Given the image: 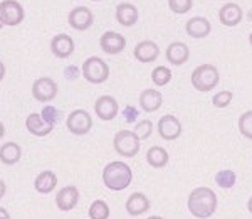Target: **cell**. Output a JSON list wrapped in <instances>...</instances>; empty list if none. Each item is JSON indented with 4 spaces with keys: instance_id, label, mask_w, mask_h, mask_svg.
Segmentation results:
<instances>
[{
    "instance_id": "33",
    "label": "cell",
    "mask_w": 252,
    "mask_h": 219,
    "mask_svg": "<svg viewBox=\"0 0 252 219\" xmlns=\"http://www.w3.org/2000/svg\"><path fill=\"white\" fill-rule=\"evenodd\" d=\"M42 118L47 121V123H52L56 125L58 121V110L54 107H44L42 108Z\"/></svg>"
},
{
    "instance_id": "14",
    "label": "cell",
    "mask_w": 252,
    "mask_h": 219,
    "mask_svg": "<svg viewBox=\"0 0 252 219\" xmlns=\"http://www.w3.org/2000/svg\"><path fill=\"white\" fill-rule=\"evenodd\" d=\"M210 31H212V24H210L209 19L202 17V15L189 19L185 24V32L193 39H205L210 34Z\"/></svg>"
},
{
    "instance_id": "40",
    "label": "cell",
    "mask_w": 252,
    "mask_h": 219,
    "mask_svg": "<svg viewBox=\"0 0 252 219\" xmlns=\"http://www.w3.org/2000/svg\"><path fill=\"white\" fill-rule=\"evenodd\" d=\"M247 209H249V213L252 214V197H251L249 201H247Z\"/></svg>"
},
{
    "instance_id": "42",
    "label": "cell",
    "mask_w": 252,
    "mask_h": 219,
    "mask_svg": "<svg viewBox=\"0 0 252 219\" xmlns=\"http://www.w3.org/2000/svg\"><path fill=\"white\" fill-rule=\"evenodd\" d=\"M249 42H251V46H252V32H251V36H249Z\"/></svg>"
},
{
    "instance_id": "44",
    "label": "cell",
    "mask_w": 252,
    "mask_h": 219,
    "mask_svg": "<svg viewBox=\"0 0 252 219\" xmlns=\"http://www.w3.org/2000/svg\"><path fill=\"white\" fill-rule=\"evenodd\" d=\"M93 2H99V0H93Z\"/></svg>"
},
{
    "instance_id": "25",
    "label": "cell",
    "mask_w": 252,
    "mask_h": 219,
    "mask_svg": "<svg viewBox=\"0 0 252 219\" xmlns=\"http://www.w3.org/2000/svg\"><path fill=\"white\" fill-rule=\"evenodd\" d=\"M168 160H170V155L163 147L155 145V147L148 148V152H146V162H148L153 169L165 167V165L168 164Z\"/></svg>"
},
{
    "instance_id": "15",
    "label": "cell",
    "mask_w": 252,
    "mask_h": 219,
    "mask_svg": "<svg viewBox=\"0 0 252 219\" xmlns=\"http://www.w3.org/2000/svg\"><path fill=\"white\" fill-rule=\"evenodd\" d=\"M51 52L59 59H66L74 52V40L67 34H58L51 40Z\"/></svg>"
},
{
    "instance_id": "34",
    "label": "cell",
    "mask_w": 252,
    "mask_h": 219,
    "mask_svg": "<svg viewBox=\"0 0 252 219\" xmlns=\"http://www.w3.org/2000/svg\"><path fill=\"white\" fill-rule=\"evenodd\" d=\"M123 115H125L126 121H135L138 118V110L133 107H126L123 110Z\"/></svg>"
},
{
    "instance_id": "18",
    "label": "cell",
    "mask_w": 252,
    "mask_h": 219,
    "mask_svg": "<svg viewBox=\"0 0 252 219\" xmlns=\"http://www.w3.org/2000/svg\"><path fill=\"white\" fill-rule=\"evenodd\" d=\"M79 201V190L74 185H66L58 192L56 196V204L61 211H72L78 206Z\"/></svg>"
},
{
    "instance_id": "21",
    "label": "cell",
    "mask_w": 252,
    "mask_h": 219,
    "mask_svg": "<svg viewBox=\"0 0 252 219\" xmlns=\"http://www.w3.org/2000/svg\"><path fill=\"white\" fill-rule=\"evenodd\" d=\"M138 17H140V14H138V9L133 3L123 2L116 7V20H118V24H121L123 27L135 26L138 22Z\"/></svg>"
},
{
    "instance_id": "38",
    "label": "cell",
    "mask_w": 252,
    "mask_h": 219,
    "mask_svg": "<svg viewBox=\"0 0 252 219\" xmlns=\"http://www.w3.org/2000/svg\"><path fill=\"white\" fill-rule=\"evenodd\" d=\"M5 78V66H3V63L0 61V81Z\"/></svg>"
},
{
    "instance_id": "41",
    "label": "cell",
    "mask_w": 252,
    "mask_h": 219,
    "mask_svg": "<svg viewBox=\"0 0 252 219\" xmlns=\"http://www.w3.org/2000/svg\"><path fill=\"white\" fill-rule=\"evenodd\" d=\"M148 219H163V218H160V216H152V218H148Z\"/></svg>"
},
{
    "instance_id": "31",
    "label": "cell",
    "mask_w": 252,
    "mask_h": 219,
    "mask_svg": "<svg viewBox=\"0 0 252 219\" xmlns=\"http://www.w3.org/2000/svg\"><path fill=\"white\" fill-rule=\"evenodd\" d=\"M133 132L136 133V137L140 140H146V139H150V135L153 133V123L150 120H143V121H140V123H136Z\"/></svg>"
},
{
    "instance_id": "39",
    "label": "cell",
    "mask_w": 252,
    "mask_h": 219,
    "mask_svg": "<svg viewBox=\"0 0 252 219\" xmlns=\"http://www.w3.org/2000/svg\"><path fill=\"white\" fill-rule=\"evenodd\" d=\"M3 133H5V127L2 125V121H0V139L3 137Z\"/></svg>"
},
{
    "instance_id": "29",
    "label": "cell",
    "mask_w": 252,
    "mask_h": 219,
    "mask_svg": "<svg viewBox=\"0 0 252 219\" xmlns=\"http://www.w3.org/2000/svg\"><path fill=\"white\" fill-rule=\"evenodd\" d=\"M239 132H241L242 137L252 140V110L244 111L242 115L239 116Z\"/></svg>"
},
{
    "instance_id": "45",
    "label": "cell",
    "mask_w": 252,
    "mask_h": 219,
    "mask_svg": "<svg viewBox=\"0 0 252 219\" xmlns=\"http://www.w3.org/2000/svg\"><path fill=\"white\" fill-rule=\"evenodd\" d=\"M212 2H214V0H212Z\"/></svg>"
},
{
    "instance_id": "12",
    "label": "cell",
    "mask_w": 252,
    "mask_h": 219,
    "mask_svg": "<svg viewBox=\"0 0 252 219\" xmlns=\"http://www.w3.org/2000/svg\"><path fill=\"white\" fill-rule=\"evenodd\" d=\"M94 111L97 118L103 121H111L118 116V101L109 95L99 96L94 103Z\"/></svg>"
},
{
    "instance_id": "4",
    "label": "cell",
    "mask_w": 252,
    "mask_h": 219,
    "mask_svg": "<svg viewBox=\"0 0 252 219\" xmlns=\"http://www.w3.org/2000/svg\"><path fill=\"white\" fill-rule=\"evenodd\" d=\"M140 144L141 140L131 130H120L115 135V140H113L115 152L120 153L121 157H126V159H131L140 152Z\"/></svg>"
},
{
    "instance_id": "6",
    "label": "cell",
    "mask_w": 252,
    "mask_h": 219,
    "mask_svg": "<svg viewBox=\"0 0 252 219\" xmlns=\"http://www.w3.org/2000/svg\"><path fill=\"white\" fill-rule=\"evenodd\" d=\"M66 127L72 135H88L93 128V118L86 110H74V111L69 113L66 120Z\"/></svg>"
},
{
    "instance_id": "8",
    "label": "cell",
    "mask_w": 252,
    "mask_h": 219,
    "mask_svg": "<svg viewBox=\"0 0 252 219\" xmlns=\"http://www.w3.org/2000/svg\"><path fill=\"white\" fill-rule=\"evenodd\" d=\"M56 95H58V84H56L54 79L39 78L34 81V84H32V96H34L37 101L47 103V101L54 100Z\"/></svg>"
},
{
    "instance_id": "27",
    "label": "cell",
    "mask_w": 252,
    "mask_h": 219,
    "mask_svg": "<svg viewBox=\"0 0 252 219\" xmlns=\"http://www.w3.org/2000/svg\"><path fill=\"white\" fill-rule=\"evenodd\" d=\"M172 79V70L166 66H158L152 71V81L157 86H166Z\"/></svg>"
},
{
    "instance_id": "20",
    "label": "cell",
    "mask_w": 252,
    "mask_h": 219,
    "mask_svg": "<svg viewBox=\"0 0 252 219\" xmlns=\"http://www.w3.org/2000/svg\"><path fill=\"white\" fill-rule=\"evenodd\" d=\"M148 209H150V199L141 192H133L128 197V201H126V213L133 218L141 216Z\"/></svg>"
},
{
    "instance_id": "24",
    "label": "cell",
    "mask_w": 252,
    "mask_h": 219,
    "mask_svg": "<svg viewBox=\"0 0 252 219\" xmlns=\"http://www.w3.org/2000/svg\"><path fill=\"white\" fill-rule=\"evenodd\" d=\"M34 185H35V190H37V192L49 194L51 190L56 189V185H58V177H56V174L52 172V170H44V172H40L37 176Z\"/></svg>"
},
{
    "instance_id": "30",
    "label": "cell",
    "mask_w": 252,
    "mask_h": 219,
    "mask_svg": "<svg viewBox=\"0 0 252 219\" xmlns=\"http://www.w3.org/2000/svg\"><path fill=\"white\" fill-rule=\"evenodd\" d=\"M193 7V0H168V9L177 15H184Z\"/></svg>"
},
{
    "instance_id": "19",
    "label": "cell",
    "mask_w": 252,
    "mask_h": 219,
    "mask_svg": "<svg viewBox=\"0 0 252 219\" xmlns=\"http://www.w3.org/2000/svg\"><path fill=\"white\" fill-rule=\"evenodd\" d=\"M26 128L29 130L32 135L35 137H46L54 130V125L47 123L46 120L42 118V115H37V113H31L26 120Z\"/></svg>"
},
{
    "instance_id": "26",
    "label": "cell",
    "mask_w": 252,
    "mask_h": 219,
    "mask_svg": "<svg viewBox=\"0 0 252 219\" xmlns=\"http://www.w3.org/2000/svg\"><path fill=\"white\" fill-rule=\"evenodd\" d=\"M215 182H217V185L222 189H232L235 185V182H237V176H235L234 170L225 169V170L217 172V176H215Z\"/></svg>"
},
{
    "instance_id": "22",
    "label": "cell",
    "mask_w": 252,
    "mask_h": 219,
    "mask_svg": "<svg viewBox=\"0 0 252 219\" xmlns=\"http://www.w3.org/2000/svg\"><path fill=\"white\" fill-rule=\"evenodd\" d=\"M161 103H163V95L158 90H153V88L145 90L140 95V107L141 110H145L146 113L157 111V110L161 107Z\"/></svg>"
},
{
    "instance_id": "37",
    "label": "cell",
    "mask_w": 252,
    "mask_h": 219,
    "mask_svg": "<svg viewBox=\"0 0 252 219\" xmlns=\"http://www.w3.org/2000/svg\"><path fill=\"white\" fill-rule=\"evenodd\" d=\"M0 219H10L9 213H7L5 208H0Z\"/></svg>"
},
{
    "instance_id": "43",
    "label": "cell",
    "mask_w": 252,
    "mask_h": 219,
    "mask_svg": "<svg viewBox=\"0 0 252 219\" xmlns=\"http://www.w3.org/2000/svg\"><path fill=\"white\" fill-rule=\"evenodd\" d=\"M2 27H3V24H2V20H0V29H2Z\"/></svg>"
},
{
    "instance_id": "36",
    "label": "cell",
    "mask_w": 252,
    "mask_h": 219,
    "mask_svg": "<svg viewBox=\"0 0 252 219\" xmlns=\"http://www.w3.org/2000/svg\"><path fill=\"white\" fill-rule=\"evenodd\" d=\"M5 190H7V187H5V182H3L2 179H0V199H2V197L5 196Z\"/></svg>"
},
{
    "instance_id": "35",
    "label": "cell",
    "mask_w": 252,
    "mask_h": 219,
    "mask_svg": "<svg viewBox=\"0 0 252 219\" xmlns=\"http://www.w3.org/2000/svg\"><path fill=\"white\" fill-rule=\"evenodd\" d=\"M64 76H66L67 79H76L79 76V70L76 66H69V68H66V73H64Z\"/></svg>"
},
{
    "instance_id": "2",
    "label": "cell",
    "mask_w": 252,
    "mask_h": 219,
    "mask_svg": "<svg viewBox=\"0 0 252 219\" xmlns=\"http://www.w3.org/2000/svg\"><path fill=\"white\" fill-rule=\"evenodd\" d=\"M133 181V172L125 162H109L103 170V182L109 190H125Z\"/></svg>"
},
{
    "instance_id": "11",
    "label": "cell",
    "mask_w": 252,
    "mask_h": 219,
    "mask_svg": "<svg viewBox=\"0 0 252 219\" xmlns=\"http://www.w3.org/2000/svg\"><path fill=\"white\" fill-rule=\"evenodd\" d=\"M99 47L109 56L120 54L126 47V39H125V36L118 34L115 31H106L99 37Z\"/></svg>"
},
{
    "instance_id": "16",
    "label": "cell",
    "mask_w": 252,
    "mask_h": 219,
    "mask_svg": "<svg viewBox=\"0 0 252 219\" xmlns=\"http://www.w3.org/2000/svg\"><path fill=\"white\" fill-rule=\"evenodd\" d=\"M133 56L136 58V61L140 63H153V61L158 59L160 56V47H158L157 42L153 40H141L135 46V51H133Z\"/></svg>"
},
{
    "instance_id": "10",
    "label": "cell",
    "mask_w": 252,
    "mask_h": 219,
    "mask_svg": "<svg viewBox=\"0 0 252 219\" xmlns=\"http://www.w3.org/2000/svg\"><path fill=\"white\" fill-rule=\"evenodd\" d=\"M158 135L163 140H177L182 135V123L177 116L173 115H163L158 120Z\"/></svg>"
},
{
    "instance_id": "32",
    "label": "cell",
    "mask_w": 252,
    "mask_h": 219,
    "mask_svg": "<svg viewBox=\"0 0 252 219\" xmlns=\"http://www.w3.org/2000/svg\"><path fill=\"white\" fill-rule=\"evenodd\" d=\"M234 98V95H232V91H219L217 95L212 98V103H214V107H217V108H225V107H229L230 105V101H232Z\"/></svg>"
},
{
    "instance_id": "7",
    "label": "cell",
    "mask_w": 252,
    "mask_h": 219,
    "mask_svg": "<svg viewBox=\"0 0 252 219\" xmlns=\"http://www.w3.org/2000/svg\"><path fill=\"white\" fill-rule=\"evenodd\" d=\"M0 20L3 26L15 27L24 20V7L17 0H3L0 2Z\"/></svg>"
},
{
    "instance_id": "9",
    "label": "cell",
    "mask_w": 252,
    "mask_h": 219,
    "mask_svg": "<svg viewBox=\"0 0 252 219\" xmlns=\"http://www.w3.org/2000/svg\"><path fill=\"white\" fill-rule=\"evenodd\" d=\"M67 22L76 31H88L93 26V22H94V15H93V12L88 7L79 5L69 12Z\"/></svg>"
},
{
    "instance_id": "13",
    "label": "cell",
    "mask_w": 252,
    "mask_h": 219,
    "mask_svg": "<svg viewBox=\"0 0 252 219\" xmlns=\"http://www.w3.org/2000/svg\"><path fill=\"white\" fill-rule=\"evenodd\" d=\"M242 17H244V12L241 9V5H239V3H234V2L223 3L220 7V10H219V20H220V24L225 27L239 26Z\"/></svg>"
},
{
    "instance_id": "28",
    "label": "cell",
    "mask_w": 252,
    "mask_h": 219,
    "mask_svg": "<svg viewBox=\"0 0 252 219\" xmlns=\"http://www.w3.org/2000/svg\"><path fill=\"white\" fill-rule=\"evenodd\" d=\"M89 218L91 219H108L109 218V206L104 201L97 199L89 208Z\"/></svg>"
},
{
    "instance_id": "5",
    "label": "cell",
    "mask_w": 252,
    "mask_h": 219,
    "mask_svg": "<svg viewBox=\"0 0 252 219\" xmlns=\"http://www.w3.org/2000/svg\"><path fill=\"white\" fill-rule=\"evenodd\" d=\"M81 73H83L84 79L91 84H101L109 78L108 64L101 58H96V56H91V58L84 61Z\"/></svg>"
},
{
    "instance_id": "1",
    "label": "cell",
    "mask_w": 252,
    "mask_h": 219,
    "mask_svg": "<svg viewBox=\"0 0 252 219\" xmlns=\"http://www.w3.org/2000/svg\"><path fill=\"white\" fill-rule=\"evenodd\" d=\"M217 194L209 187H197L189 196V211L193 218L207 219L212 218L217 211Z\"/></svg>"
},
{
    "instance_id": "17",
    "label": "cell",
    "mask_w": 252,
    "mask_h": 219,
    "mask_svg": "<svg viewBox=\"0 0 252 219\" xmlns=\"http://www.w3.org/2000/svg\"><path fill=\"white\" fill-rule=\"evenodd\" d=\"M165 56H166V61H168L170 64H173V66H182V64H185L187 61H189L190 49L185 42L175 40V42L168 44Z\"/></svg>"
},
{
    "instance_id": "23",
    "label": "cell",
    "mask_w": 252,
    "mask_h": 219,
    "mask_svg": "<svg viewBox=\"0 0 252 219\" xmlns=\"http://www.w3.org/2000/svg\"><path fill=\"white\" fill-rule=\"evenodd\" d=\"M22 157V148L15 142H7L0 147V162L5 165H14L17 164Z\"/></svg>"
},
{
    "instance_id": "3",
    "label": "cell",
    "mask_w": 252,
    "mask_h": 219,
    "mask_svg": "<svg viewBox=\"0 0 252 219\" xmlns=\"http://www.w3.org/2000/svg\"><path fill=\"white\" fill-rule=\"evenodd\" d=\"M219 79H220L219 70L212 64H200V66L195 68L192 76H190L192 86L200 93L212 91L219 84Z\"/></svg>"
}]
</instances>
